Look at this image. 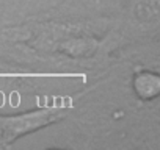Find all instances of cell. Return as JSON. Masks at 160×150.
I'll use <instances>...</instances> for the list:
<instances>
[{
	"label": "cell",
	"instance_id": "cell-1",
	"mask_svg": "<svg viewBox=\"0 0 160 150\" xmlns=\"http://www.w3.org/2000/svg\"><path fill=\"white\" fill-rule=\"evenodd\" d=\"M64 117V113L58 110H35L28 113H22L18 116H8L2 119V131H0V141L5 147L14 144L19 138L46 128L60 119Z\"/></svg>",
	"mask_w": 160,
	"mask_h": 150
},
{
	"label": "cell",
	"instance_id": "cell-2",
	"mask_svg": "<svg viewBox=\"0 0 160 150\" xmlns=\"http://www.w3.org/2000/svg\"><path fill=\"white\" fill-rule=\"evenodd\" d=\"M133 91L141 100H154L160 92V78L155 72H140L133 77Z\"/></svg>",
	"mask_w": 160,
	"mask_h": 150
},
{
	"label": "cell",
	"instance_id": "cell-3",
	"mask_svg": "<svg viewBox=\"0 0 160 150\" xmlns=\"http://www.w3.org/2000/svg\"><path fill=\"white\" fill-rule=\"evenodd\" d=\"M98 42L91 38H83V36H77V38H68L60 42L58 50L68 56L72 58H85L90 56L96 52Z\"/></svg>",
	"mask_w": 160,
	"mask_h": 150
},
{
	"label": "cell",
	"instance_id": "cell-4",
	"mask_svg": "<svg viewBox=\"0 0 160 150\" xmlns=\"http://www.w3.org/2000/svg\"><path fill=\"white\" fill-rule=\"evenodd\" d=\"M133 14L141 22H152L158 17V0H137Z\"/></svg>",
	"mask_w": 160,
	"mask_h": 150
}]
</instances>
